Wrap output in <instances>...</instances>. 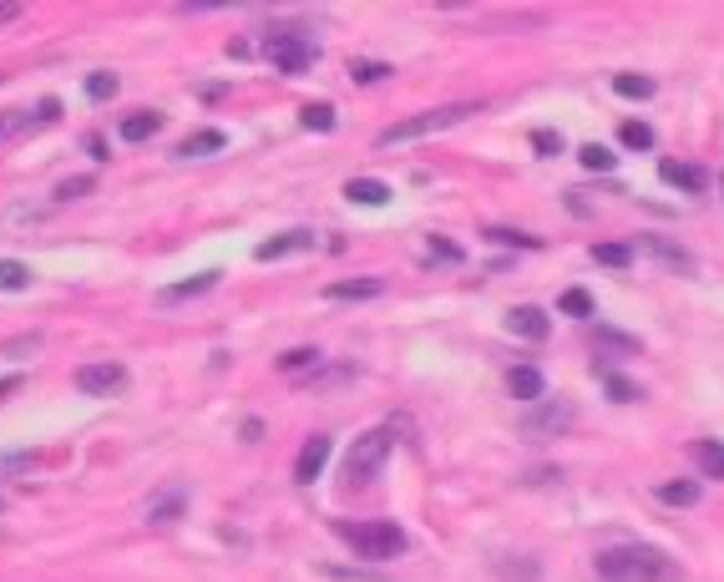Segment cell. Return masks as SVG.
I'll use <instances>...</instances> for the list:
<instances>
[{
	"label": "cell",
	"instance_id": "cell-1",
	"mask_svg": "<svg viewBox=\"0 0 724 582\" xmlns=\"http://www.w3.org/2000/svg\"><path fill=\"white\" fill-rule=\"evenodd\" d=\"M593 567H598L603 582H679V577H684V567H679L664 547H654V542L608 547V552L593 557Z\"/></svg>",
	"mask_w": 724,
	"mask_h": 582
},
{
	"label": "cell",
	"instance_id": "cell-2",
	"mask_svg": "<svg viewBox=\"0 0 724 582\" xmlns=\"http://www.w3.org/2000/svg\"><path fill=\"white\" fill-rule=\"evenodd\" d=\"M471 112H476V102H446V107H431V112H421V117L390 122V127L375 137V147H400V142H416V137H436V132H446V127H461Z\"/></svg>",
	"mask_w": 724,
	"mask_h": 582
},
{
	"label": "cell",
	"instance_id": "cell-3",
	"mask_svg": "<svg viewBox=\"0 0 724 582\" xmlns=\"http://www.w3.org/2000/svg\"><path fill=\"white\" fill-rule=\"evenodd\" d=\"M335 537L340 542H350L360 557H370V562H385V557H400L411 547V537L400 532L395 522H335Z\"/></svg>",
	"mask_w": 724,
	"mask_h": 582
},
{
	"label": "cell",
	"instance_id": "cell-4",
	"mask_svg": "<svg viewBox=\"0 0 724 582\" xmlns=\"http://www.w3.org/2000/svg\"><path fill=\"white\" fill-rule=\"evenodd\" d=\"M395 451V431L390 426H370L365 436L350 441V456H345V486H370L380 476V466L390 461Z\"/></svg>",
	"mask_w": 724,
	"mask_h": 582
},
{
	"label": "cell",
	"instance_id": "cell-5",
	"mask_svg": "<svg viewBox=\"0 0 724 582\" xmlns=\"http://www.w3.org/2000/svg\"><path fill=\"white\" fill-rule=\"evenodd\" d=\"M264 56H269L274 71L299 76V71H309V66L319 61V46H314L304 31H294V26H274V31L264 36Z\"/></svg>",
	"mask_w": 724,
	"mask_h": 582
},
{
	"label": "cell",
	"instance_id": "cell-6",
	"mask_svg": "<svg viewBox=\"0 0 724 582\" xmlns=\"http://www.w3.org/2000/svg\"><path fill=\"white\" fill-rule=\"evenodd\" d=\"M573 426H578V405L542 400V405H532L517 421V436H527V441H557V436H568Z\"/></svg>",
	"mask_w": 724,
	"mask_h": 582
},
{
	"label": "cell",
	"instance_id": "cell-7",
	"mask_svg": "<svg viewBox=\"0 0 724 582\" xmlns=\"http://www.w3.org/2000/svg\"><path fill=\"white\" fill-rule=\"evenodd\" d=\"M76 390L82 395H122L127 390V370L122 365H82L76 370Z\"/></svg>",
	"mask_w": 724,
	"mask_h": 582
},
{
	"label": "cell",
	"instance_id": "cell-8",
	"mask_svg": "<svg viewBox=\"0 0 724 582\" xmlns=\"http://www.w3.org/2000/svg\"><path fill=\"white\" fill-rule=\"evenodd\" d=\"M330 451H335L330 436H309V441L299 446V456H294V481H299V486H314L319 471H325V461H330Z\"/></svg>",
	"mask_w": 724,
	"mask_h": 582
},
{
	"label": "cell",
	"instance_id": "cell-9",
	"mask_svg": "<svg viewBox=\"0 0 724 582\" xmlns=\"http://www.w3.org/2000/svg\"><path fill=\"white\" fill-rule=\"evenodd\" d=\"M183 512H188V486H168V491H157L152 502H147L142 522H147V527H173Z\"/></svg>",
	"mask_w": 724,
	"mask_h": 582
},
{
	"label": "cell",
	"instance_id": "cell-10",
	"mask_svg": "<svg viewBox=\"0 0 724 582\" xmlns=\"http://www.w3.org/2000/svg\"><path fill=\"white\" fill-rule=\"evenodd\" d=\"M56 112H61V102H56V97L36 102V112H0V137H21V132H36V127L56 122Z\"/></svg>",
	"mask_w": 724,
	"mask_h": 582
},
{
	"label": "cell",
	"instance_id": "cell-11",
	"mask_svg": "<svg viewBox=\"0 0 724 582\" xmlns=\"http://www.w3.org/2000/svg\"><path fill=\"white\" fill-rule=\"evenodd\" d=\"M547 329H552V319H547L537 304L507 309V335H517V340H547Z\"/></svg>",
	"mask_w": 724,
	"mask_h": 582
},
{
	"label": "cell",
	"instance_id": "cell-12",
	"mask_svg": "<svg viewBox=\"0 0 724 582\" xmlns=\"http://www.w3.org/2000/svg\"><path fill=\"white\" fill-rule=\"evenodd\" d=\"M659 178H664L669 188H679V193H704V183H709L704 168H694V162H674V157L659 162Z\"/></svg>",
	"mask_w": 724,
	"mask_h": 582
},
{
	"label": "cell",
	"instance_id": "cell-13",
	"mask_svg": "<svg viewBox=\"0 0 724 582\" xmlns=\"http://www.w3.org/2000/svg\"><path fill=\"white\" fill-rule=\"evenodd\" d=\"M643 248H649V254H654L664 269H679V274H694V269H699V264H694V254H689L684 243H669V238H659V233L643 238Z\"/></svg>",
	"mask_w": 724,
	"mask_h": 582
},
{
	"label": "cell",
	"instance_id": "cell-14",
	"mask_svg": "<svg viewBox=\"0 0 724 582\" xmlns=\"http://www.w3.org/2000/svg\"><path fill=\"white\" fill-rule=\"evenodd\" d=\"M385 294V279H335L325 284V299L335 304H360V299H380Z\"/></svg>",
	"mask_w": 724,
	"mask_h": 582
},
{
	"label": "cell",
	"instance_id": "cell-15",
	"mask_svg": "<svg viewBox=\"0 0 724 582\" xmlns=\"http://www.w3.org/2000/svg\"><path fill=\"white\" fill-rule=\"evenodd\" d=\"M507 390H512V400L542 405V395H547V380H542V370H537V365H512V375H507Z\"/></svg>",
	"mask_w": 724,
	"mask_h": 582
},
{
	"label": "cell",
	"instance_id": "cell-16",
	"mask_svg": "<svg viewBox=\"0 0 724 582\" xmlns=\"http://www.w3.org/2000/svg\"><path fill=\"white\" fill-rule=\"evenodd\" d=\"M299 248H314V233L309 228H289V233H279V238H269V243H259L254 248V259H284V254H299Z\"/></svg>",
	"mask_w": 724,
	"mask_h": 582
},
{
	"label": "cell",
	"instance_id": "cell-17",
	"mask_svg": "<svg viewBox=\"0 0 724 582\" xmlns=\"http://www.w3.org/2000/svg\"><path fill=\"white\" fill-rule=\"evenodd\" d=\"M345 198L360 203V208H385V203H390V183H380V178H350V183H345Z\"/></svg>",
	"mask_w": 724,
	"mask_h": 582
},
{
	"label": "cell",
	"instance_id": "cell-18",
	"mask_svg": "<svg viewBox=\"0 0 724 582\" xmlns=\"http://www.w3.org/2000/svg\"><path fill=\"white\" fill-rule=\"evenodd\" d=\"M228 147V137L218 132V127H203V132H188L183 142H178V157H213V152H223Z\"/></svg>",
	"mask_w": 724,
	"mask_h": 582
},
{
	"label": "cell",
	"instance_id": "cell-19",
	"mask_svg": "<svg viewBox=\"0 0 724 582\" xmlns=\"http://www.w3.org/2000/svg\"><path fill=\"white\" fill-rule=\"evenodd\" d=\"M218 284V269H203L198 279H183V284H168L163 294H157V299H163V304H183V299H198V294H208Z\"/></svg>",
	"mask_w": 724,
	"mask_h": 582
},
{
	"label": "cell",
	"instance_id": "cell-20",
	"mask_svg": "<svg viewBox=\"0 0 724 582\" xmlns=\"http://www.w3.org/2000/svg\"><path fill=\"white\" fill-rule=\"evenodd\" d=\"M689 456H694V466H699L704 476H719V481H724V441H694Z\"/></svg>",
	"mask_w": 724,
	"mask_h": 582
},
{
	"label": "cell",
	"instance_id": "cell-21",
	"mask_svg": "<svg viewBox=\"0 0 724 582\" xmlns=\"http://www.w3.org/2000/svg\"><path fill=\"white\" fill-rule=\"evenodd\" d=\"M613 92L618 97H633V102H649L659 87H654V76H638V71H618L613 76Z\"/></svg>",
	"mask_w": 724,
	"mask_h": 582
},
{
	"label": "cell",
	"instance_id": "cell-22",
	"mask_svg": "<svg viewBox=\"0 0 724 582\" xmlns=\"http://www.w3.org/2000/svg\"><path fill=\"white\" fill-rule=\"evenodd\" d=\"M654 496H659L664 507H699V496H704V491H699V481H664Z\"/></svg>",
	"mask_w": 724,
	"mask_h": 582
},
{
	"label": "cell",
	"instance_id": "cell-23",
	"mask_svg": "<svg viewBox=\"0 0 724 582\" xmlns=\"http://www.w3.org/2000/svg\"><path fill=\"white\" fill-rule=\"evenodd\" d=\"M157 132H163V112H137V117L122 122V142H147Z\"/></svg>",
	"mask_w": 724,
	"mask_h": 582
},
{
	"label": "cell",
	"instance_id": "cell-24",
	"mask_svg": "<svg viewBox=\"0 0 724 582\" xmlns=\"http://www.w3.org/2000/svg\"><path fill=\"white\" fill-rule=\"evenodd\" d=\"M299 122H304L309 132H335V107H330V102H304V107H299Z\"/></svg>",
	"mask_w": 724,
	"mask_h": 582
},
{
	"label": "cell",
	"instance_id": "cell-25",
	"mask_svg": "<svg viewBox=\"0 0 724 582\" xmlns=\"http://www.w3.org/2000/svg\"><path fill=\"white\" fill-rule=\"evenodd\" d=\"M593 264H603V269H628V264H633V248H628V243H593Z\"/></svg>",
	"mask_w": 724,
	"mask_h": 582
},
{
	"label": "cell",
	"instance_id": "cell-26",
	"mask_svg": "<svg viewBox=\"0 0 724 582\" xmlns=\"http://www.w3.org/2000/svg\"><path fill=\"white\" fill-rule=\"evenodd\" d=\"M578 162H583L588 173H613V168H618V152H608L603 142H588V147L578 152Z\"/></svg>",
	"mask_w": 724,
	"mask_h": 582
},
{
	"label": "cell",
	"instance_id": "cell-27",
	"mask_svg": "<svg viewBox=\"0 0 724 582\" xmlns=\"http://www.w3.org/2000/svg\"><path fill=\"white\" fill-rule=\"evenodd\" d=\"M0 289H6V294L31 289V269H26L21 259H0Z\"/></svg>",
	"mask_w": 724,
	"mask_h": 582
},
{
	"label": "cell",
	"instance_id": "cell-28",
	"mask_svg": "<svg viewBox=\"0 0 724 582\" xmlns=\"http://www.w3.org/2000/svg\"><path fill=\"white\" fill-rule=\"evenodd\" d=\"M314 365H319V350H314V345H299V350H284V355H279V370H284V375H299V370H314Z\"/></svg>",
	"mask_w": 724,
	"mask_h": 582
},
{
	"label": "cell",
	"instance_id": "cell-29",
	"mask_svg": "<svg viewBox=\"0 0 724 582\" xmlns=\"http://www.w3.org/2000/svg\"><path fill=\"white\" fill-rule=\"evenodd\" d=\"M618 142L649 152V147H654V127H649V122H623V127H618Z\"/></svg>",
	"mask_w": 724,
	"mask_h": 582
},
{
	"label": "cell",
	"instance_id": "cell-30",
	"mask_svg": "<svg viewBox=\"0 0 724 582\" xmlns=\"http://www.w3.org/2000/svg\"><path fill=\"white\" fill-rule=\"evenodd\" d=\"M557 309H562V314H573V319H588V314H593V294H588V289H562Z\"/></svg>",
	"mask_w": 724,
	"mask_h": 582
},
{
	"label": "cell",
	"instance_id": "cell-31",
	"mask_svg": "<svg viewBox=\"0 0 724 582\" xmlns=\"http://www.w3.org/2000/svg\"><path fill=\"white\" fill-rule=\"evenodd\" d=\"M319 572H325V577H340V582H390L385 572H365V567H340V562H325Z\"/></svg>",
	"mask_w": 724,
	"mask_h": 582
},
{
	"label": "cell",
	"instance_id": "cell-32",
	"mask_svg": "<svg viewBox=\"0 0 724 582\" xmlns=\"http://www.w3.org/2000/svg\"><path fill=\"white\" fill-rule=\"evenodd\" d=\"M117 87H122V81H117L112 71H97V76H87V97H92V102H112V97H117Z\"/></svg>",
	"mask_w": 724,
	"mask_h": 582
},
{
	"label": "cell",
	"instance_id": "cell-33",
	"mask_svg": "<svg viewBox=\"0 0 724 582\" xmlns=\"http://www.w3.org/2000/svg\"><path fill=\"white\" fill-rule=\"evenodd\" d=\"M487 238H492V243H507V248H542V238H532V233H522V228H487Z\"/></svg>",
	"mask_w": 724,
	"mask_h": 582
},
{
	"label": "cell",
	"instance_id": "cell-34",
	"mask_svg": "<svg viewBox=\"0 0 724 582\" xmlns=\"http://www.w3.org/2000/svg\"><path fill=\"white\" fill-rule=\"evenodd\" d=\"M426 254H431V259H441V264H461V259H466L461 248H456L451 238H441V233H431V238H426Z\"/></svg>",
	"mask_w": 724,
	"mask_h": 582
},
{
	"label": "cell",
	"instance_id": "cell-35",
	"mask_svg": "<svg viewBox=\"0 0 724 582\" xmlns=\"http://www.w3.org/2000/svg\"><path fill=\"white\" fill-rule=\"evenodd\" d=\"M350 76L360 81V87H375V81H385V76H390V66H385V61H355V66H350Z\"/></svg>",
	"mask_w": 724,
	"mask_h": 582
},
{
	"label": "cell",
	"instance_id": "cell-36",
	"mask_svg": "<svg viewBox=\"0 0 724 582\" xmlns=\"http://www.w3.org/2000/svg\"><path fill=\"white\" fill-rule=\"evenodd\" d=\"M532 147H537V157H557V152H562V132L537 127V132H532Z\"/></svg>",
	"mask_w": 724,
	"mask_h": 582
},
{
	"label": "cell",
	"instance_id": "cell-37",
	"mask_svg": "<svg viewBox=\"0 0 724 582\" xmlns=\"http://www.w3.org/2000/svg\"><path fill=\"white\" fill-rule=\"evenodd\" d=\"M603 385H608V400H618V405H628V400L643 395L638 385H628V380H618V375H603Z\"/></svg>",
	"mask_w": 724,
	"mask_h": 582
},
{
	"label": "cell",
	"instance_id": "cell-38",
	"mask_svg": "<svg viewBox=\"0 0 724 582\" xmlns=\"http://www.w3.org/2000/svg\"><path fill=\"white\" fill-rule=\"evenodd\" d=\"M593 335H598L603 345H613V350H638V340H633V335H618V329H603V324H598Z\"/></svg>",
	"mask_w": 724,
	"mask_h": 582
},
{
	"label": "cell",
	"instance_id": "cell-39",
	"mask_svg": "<svg viewBox=\"0 0 724 582\" xmlns=\"http://www.w3.org/2000/svg\"><path fill=\"white\" fill-rule=\"evenodd\" d=\"M82 193H92V178H66V183L56 188V203H66V198H82Z\"/></svg>",
	"mask_w": 724,
	"mask_h": 582
},
{
	"label": "cell",
	"instance_id": "cell-40",
	"mask_svg": "<svg viewBox=\"0 0 724 582\" xmlns=\"http://www.w3.org/2000/svg\"><path fill=\"white\" fill-rule=\"evenodd\" d=\"M82 147H87V152H92L97 162H102V157H112V152H107V142H102L97 132H87V137H82Z\"/></svg>",
	"mask_w": 724,
	"mask_h": 582
},
{
	"label": "cell",
	"instance_id": "cell-41",
	"mask_svg": "<svg viewBox=\"0 0 724 582\" xmlns=\"http://www.w3.org/2000/svg\"><path fill=\"white\" fill-rule=\"evenodd\" d=\"M21 16V6H0V26H6V21H16Z\"/></svg>",
	"mask_w": 724,
	"mask_h": 582
}]
</instances>
